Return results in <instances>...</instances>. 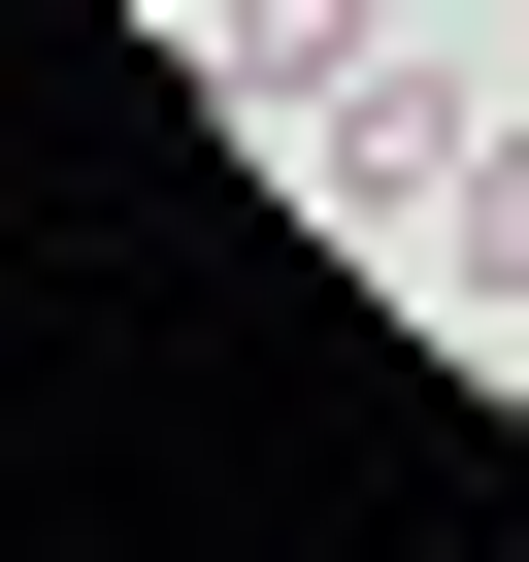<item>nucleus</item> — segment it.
Here are the masks:
<instances>
[{"mask_svg":"<svg viewBox=\"0 0 529 562\" xmlns=\"http://www.w3.org/2000/svg\"><path fill=\"white\" fill-rule=\"evenodd\" d=\"M463 133H496V100H430V67H331V100H299V199L430 265V199H463Z\"/></svg>","mask_w":529,"mask_h":562,"instance_id":"nucleus-1","label":"nucleus"},{"mask_svg":"<svg viewBox=\"0 0 529 562\" xmlns=\"http://www.w3.org/2000/svg\"><path fill=\"white\" fill-rule=\"evenodd\" d=\"M199 67H232V100H264V133H299V100H331V67H364V0H199Z\"/></svg>","mask_w":529,"mask_h":562,"instance_id":"nucleus-2","label":"nucleus"},{"mask_svg":"<svg viewBox=\"0 0 529 562\" xmlns=\"http://www.w3.org/2000/svg\"><path fill=\"white\" fill-rule=\"evenodd\" d=\"M430 299H529V133H463V199H430Z\"/></svg>","mask_w":529,"mask_h":562,"instance_id":"nucleus-3","label":"nucleus"},{"mask_svg":"<svg viewBox=\"0 0 529 562\" xmlns=\"http://www.w3.org/2000/svg\"><path fill=\"white\" fill-rule=\"evenodd\" d=\"M463 331H496V397H529V299H463Z\"/></svg>","mask_w":529,"mask_h":562,"instance_id":"nucleus-4","label":"nucleus"},{"mask_svg":"<svg viewBox=\"0 0 529 562\" xmlns=\"http://www.w3.org/2000/svg\"><path fill=\"white\" fill-rule=\"evenodd\" d=\"M496 34H529V0H496Z\"/></svg>","mask_w":529,"mask_h":562,"instance_id":"nucleus-5","label":"nucleus"}]
</instances>
